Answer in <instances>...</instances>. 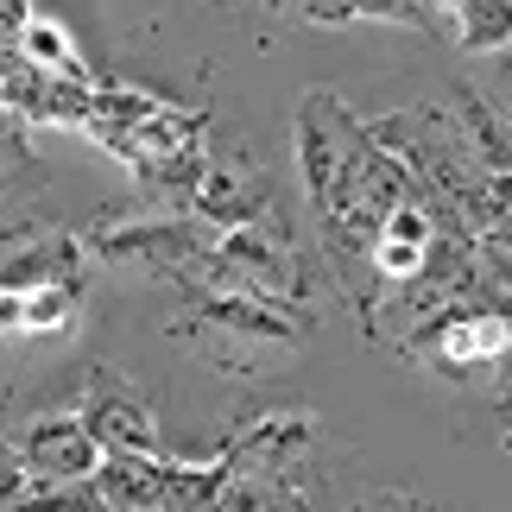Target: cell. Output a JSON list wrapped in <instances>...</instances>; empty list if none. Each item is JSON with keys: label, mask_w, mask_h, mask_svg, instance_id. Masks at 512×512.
<instances>
[{"label": "cell", "mask_w": 512, "mask_h": 512, "mask_svg": "<svg viewBox=\"0 0 512 512\" xmlns=\"http://www.w3.org/2000/svg\"><path fill=\"white\" fill-rule=\"evenodd\" d=\"M7 512H114L102 481H32L7 462Z\"/></svg>", "instance_id": "ac0fdd59"}, {"label": "cell", "mask_w": 512, "mask_h": 512, "mask_svg": "<svg viewBox=\"0 0 512 512\" xmlns=\"http://www.w3.org/2000/svg\"><path fill=\"white\" fill-rule=\"evenodd\" d=\"M373 146L392 152L411 184H418L424 209L437 215V228H456V234H487V190H494V171H481V159L468 152L456 114L449 102H411V108H392L380 121H367Z\"/></svg>", "instance_id": "7a4b0ae2"}, {"label": "cell", "mask_w": 512, "mask_h": 512, "mask_svg": "<svg viewBox=\"0 0 512 512\" xmlns=\"http://www.w3.org/2000/svg\"><path fill=\"white\" fill-rule=\"evenodd\" d=\"M0 102H7L13 121L26 127H89V108H95V89L83 83H64V76H45L26 57L0 51Z\"/></svg>", "instance_id": "7c38bea8"}, {"label": "cell", "mask_w": 512, "mask_h": 512, "mask_svg": "<svg viewBox=\"0 0 512 512\" xmlns=\"http://www.w3.org/2000/svg\"><path fill=\"white\" fill-rule=\"evenodd\" d=\"M215 234L203 215H140V203H108L95 222L83 228V247H89V260H102V266H140L152 272L159 285H184L190 279V266L196 260H209L215 253Z\"/></svg>", "instance_id": "277c9868"}, {"label": "cell", "mask_w": 512, "mask_h": 512, "mask_svg": "<svg viewBox=\"0 0 512 512\" xmlns=\"http://www.w3.org/2000/svg\"><path fill=\"white\" fill-rule=\"evenodd\" d=\"M209 512H310V494H304V487L260 481V475H234V468H228V481H222V494H215Z\"/></svg>", "instance_id": "ffe728a7"}, {"label": "cell", "mask_w": 512, "mask_h": 512, "mask_svg": "<svg viewBox=\"0 0 512 512\" xmlns=\"http://www.w3.org/2000/svg\"><path fill=\"white\" fill-rule=\"evenodd\" d=\"M443 38L456 51H512V0H443Z\"/></svg>", "instance_id": "e0dca14e"}, {"label": "cell", "mask_w": 512, "mask_h": 512, "mask_svg": "<svg viewBox=\"0 0 512 512\" xmlns=\"http://www.w3.org/2000/svg\"><path fill=\"white\" fill-rule=\"evenodd\" d=\"M310 336H317V310L266 304V298H228V291L184 298V310L171 317V342H190L222 373H279L304 354Z\"/></svg>", "instance_id": "3957f363"}, {"label": "cell", "mask_w": 512, "mask_h": 512, "mask_svg": "<svg viewBox=\"0 0 512 512\" xmlns=\"http://www.w3.org/2000/svg\"><path fill=\"white\" fill-rule=\"evenodd\" d=\"M83 317V285H45V291H0L7 336H64Z\"/></svg>", "instance_id": "2e32d148"}, {"label": "cell", "mask_w": 512, "mask_h": 512, "mask_svg": "<svg viewBox=\"0 0 512 512\" xmlns=\"http://www.w3.org/2000/svg\"><path fill=\"white\" fill-rule=\"evenodd\" d=\"M449 114H456V127H462V140L468 152L481 159V171H494V177H512V108H500L494 95H487L481 83H449Z\"/></svg>", "instance_id": "5bb4252c"}, {"label": "cell", "mask_w": 512, "mask_h": 512, "mask_svg": "<svg viewBox=\"0 0 512 512\" xmlns=\"http://www.w3.org/2000/svg\"><path fill=\"white\" fill-rule=\"evenodd\" d=\"M89 272V247L83 234L51 228L19 215L7 222V241H0V291H45V285H83Z\"/></svg>", "instance_id": "8fae6325"}, {"label": "cell", "mask_w": 512, "mask_h": 512, "mask_svg": "<svg viewBox=\"0 0 512 512\" xmlns=\"http://www.w3.org/2000/svg\"><path fill=\"white\" fill-rule=\"evenodd\" d=\"M38 184H45V177H38V165H32L26 121H13V114H7V209H26Z\"/></svg>", "instance_id": "44dd1931"}, {"label": "cell", "mask_w": 512, "mask_h": 512, "mask_svg": "<svg viewBox=\"0 0 512 512\" xmlns=\"http://www.w3.org/2000/svg\"><path fill=\"white\" fill-rule=\"evenodd\" d=\"M405 367L418 373H437L449 386H506V367H512V323L500 317L494 304H449L443 317H430L411 342L392 348Z\"/></svg>", "instance_id": "5b68a950"}, {"label": "cell", "mask_w": 512, "mask_h": 512, "mask_svg": "<svg viewBox=\"0 0 512 512\" xmlns=\"http://www.w3.org/2000/svg\"><path fill=\"white\" fill-rule=\"evenodd\" d=\"M196 215H203L215 234L291 222V215H285V196H279V184H272V171L253 159V152H241V146L215 152L209 184H203V196H196Z\"/></svg>", "instance_id": "9c48e42d"}, {"label": "cell", "mask_w": 512, "mask_h": 512, "mask_svg": "<svg viewBox=\"0 0 512 512\" xmlns=\"http://www.w3.org/2000/svg\"><path fill=\"white\" fill-rule=\"evenodd\" d=\"M102 494L114 512H209L222 494V462H171V456H108Z\"/></svg>", "instance_id": "52a82bcc"}, {"label": "cell", "mask_w": 512, "mask_h": 512, "mask_svg": "<svg viewBox=\"0 0 512 512\" xmlns=\"http://www.w3.org/2000/svg\"><path fill=\"white\" fill-rule=\"evenodd\" d=\"M0 26H7V51L26 57V64H38L45 76H64V83H83V89H102L108 76H95L83 64V51H76V38L57 26V19L32 13V7H7L0 13Z\"/></svg>", "instance_id": "4fadbf2b"}, {"label": "cell", "mask_w": 512, "mask_h": 512, "mask_svg": "<svg viewBox=\"0 0 512 512\" xmlns=\"http://www.w3.org/2000/svg\"><path fill=\"white\" fill-rule=\"evenodd\" d=\"M83 133L133 171L140 215H196V196H203L209 165H215L209 108H177L152 89L102 83Z\"/></svg>", "instance_id": "6da1fadb"}, {"label": "cell", "mask_w": 512, "mask_h": 512, "mask_svg": "<svg viewBox=\"0 0 512 512\" xmlns=\"http://www.w3.org/2000/svg\"><path fill=\"white\" fill-rule=\"evenodd\" d=\"M317 449H323V424L317 411L304 405H279V411H241L228 424L215 462H228L234 475H260V481H285V487H304L317 481Z\"/></svg>", "instance_id": "8992f818"}, {"label": "cell", "mask_w": 512, "mask_h": 512, "mask_svg": "<svg viewBox=\"0 0 512 512\" xmlns=\"http://www.w3.org/2000/svg\"><path fill=\"white\" fill-rule=\"evenodd\" d=\"M7 462L26 468L32 481H95L108 462V449L95 443V430L83 411H45V418H26L7 437Z\"/></svg>", "instance_id": "ba28073f"}, {"label": "cell", "mask_w": 512, "mask_h": 512, "mask_svg": "<svg viewBox=\"0 0 512 512\" xmlns=\"http://www.w3.org/2000/svg\"><path fill=\"white\" fill-rule=\"evenodd\" d=\"M500 443H506V456H512V386H500Z\"/></svg>", "instance_id": "603a6c76"}, {"label": "cell", "mask_w": 512, "mask_h": 512, "mask_svg": "<svg viewBox=\"0 0 512 512\" xmlns=\"http://www.w3.org/2000/svg\"><path fill=\"white\" fill-rule=\"evenodd\" d=\"M354 512H437V506L418 500V494H373V500H361Z\"/></svg>", "instance_id": "7402d4cb"}, {"label": "cell", "mask_w": 512, "mask_h": 512, "mask_svg": "<svg viewBox=\"0 0 512 512\" xmlns=\"http://www.w3.org/2000/svg\"><path fill=\"white\" fill-rule=\"evenodd\" d=\"M291 19L304 26H411V32H437L443 38V7H405V0H367V7H291Z\"/></svg>", "instance_id": "d6986e66"}, {"label": "cell", "mask_w": 512, "mask_h": 512, "mask_svg": "<svg viewBox=\"0 0 512 512\" xmlns=\"http://www.w3.org/2000/svg\"><path fill=\"white\" fill-rule=\"evenodd\" d=\"M437 215L424 209V196L418 203H405V209H392V222L380 228V247H373V272H380V285H405V279H418L424 260H430V247H437Z\"/></svg>", "instance_id": "9a60e30c"}, {"label": "cell", "mask_w": 512, "mask_h": 512, "mask_svg": "<svg viewBox=\"0 0 512 512\" xmlns=\"http://www.w3.org/2000/svg\"><path fill=\"white\" fill-rule=\"evenodd\" d=\"M76 411L89 418L95 443H102L108 456H165V449H159V411H152V399L127 380V373L89 367Z\"/></svg>", "instance_id": "30bf717a"}]
</instances>
